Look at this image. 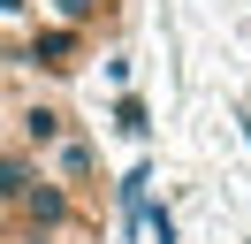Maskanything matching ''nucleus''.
I'll use <instances>...</instances> for the list:
<instances>
[{
	"label": "nucleus",
	"instance_id": "obj_9",
	"mask_svg": "<svg viewBox=\"0 0 251 244\" xmlns=\"http://www.w3.org/2000/svg\"><path fill=\"white\" fill-rule=\"evenodd\" d=\"M137 221H145V237H152V244H175V214H168V206H152V198H145Z\"/></svg>",
	"mask_w": 251,
	"mask_h": 244
},
{
	"label": "nucleus",
	"instance_id": "obj_10",
	"mask_svg": "<svg viewBox=\"0 0 251 244\" xmlns=\"http://www.w3.org/2000/svg\"><path fill=\"white\" fill-rule=\"evenodd\" d=\"M23 15H38V0H0V23H23Z\"/></svg>",
	"mask_w": 251,
	"mask_h": 244
},
{
	"label": "nucleus",
	"instance_id": "obj_1",
	"mask_svg": "<svg viewBox=\"0 0 251 244\" xmlns=\"http://www.w3.org/2000/svg\"><path fill=\"white\" fill-rule=\"evenodd\" d=\"M8 214L23 221V244H46V237H61V229L76 221V191H61V183L38 168V183H31V191H23Z\"/></svg>",
	"mask_w": 251,
	"mask_h": 244
},
{
	"label": "nucleus",
	"instance_id": "obj_6",
	"mask_svg": "<svg viewBox=\"0 0 251 244\" xmlns=\"http://www.w3.org/2000/svg\"><path fill=\"white\" fill-rule=\"evenodd\" d=\"M99 15H107V0H53V23H69V30H92Z\"/></svg>",
	"mask_w": 251,
	"mask_h": 244
},
{
	"label": "nucleus",
	"instance_id": "obj_8",
	"mask_svg": "<svg viewBox=\"0 0 251 244\" xmlns=\"http://www.w3.org/2000/svg\"><path fill=\"white\" fill-rule=\"evenodd\" d=\"M145 183H152V160H137V168L122 176V214H129V221L145 214Z\"/></svg>",
	"mask_w": 251,
	"mask_h": 244
},
{
	"label": "nucleus",
	"instance_id": "obj_2",
	"mask_svg": "<svg viewBox=\"0 0 251 244\" xmlns=\"http://www.w3.org/2000/svg\"><path fill=\"white\" fill-rule=\"evenodd\" d=\"M84 46H92V30L31 23V38H23V54H16V61H31V69H46V76H76V69H84Z\"/></svg>",
	"mask_w": 251,
	"mask_h": 244
},
{
	"label": "nucleus",
	"instance_id": "obj_5",
	"mask_svg": "<svg viewBox=\"0 0 251 244\" xmlns=\"http://www.w3.org/2000/svg\"><path fill=\"white\" fill-rule=\"evenodd\" d=\"M31 183H38V152H23V145H0V206H16Z\"/></svg>",
	"mask_w": 251,
	"mask_h": 244
},
{
	"label": "nucleus",
	"instance_id": "obj_3",
	"mask_svg": "<svg viewBox=\"0 0 251 244\" xmlns=\"http://www.w3.org/2000/svg\"><path fill=\"white\" fill-rule=\"evenodd\" d=\"M38 168H46L61 191H76V198H84V191L99 183V145H92V130H69V137H61V145H53Z\"/></svg>",
	"mask_w": 251,
	"mask_h": 244
},
{
	"label": "nucleus",
	"instance_id": "obj_4",
	"mask_svg": "<svg viewBox=\"0 0 251 244\" xmlns=\"http://www.w3.org/2000/svg\"><path fill=\"white\" fill-rule=\"evenodd\" d=\"M69 130H76V115H69L61 99H31V107L16 115V145H23V152H38V160H46V152L61 145Z\"/></svg>",
	"mask_w": 251,
	"mask_h": 244
},
{
	"label": "nucleus",
	"instance_id": "obj_7",
	"mask_svg": "<svg viewBox=\"0 0 251 244\" xmlns=\"http://www.w3.org/2000/svg\"><path fill=\"white\" fill-rule=\"evenodd\" d=\"M114 130H122V137H145V130H152V122H145V99H137V92H122V99H114Z\"/></svg>",
	"mask_w": 251,
	"mask_h": 244
}]
</instances>
